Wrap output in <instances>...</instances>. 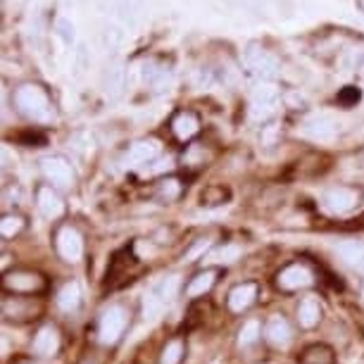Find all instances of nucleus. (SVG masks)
<instances>
[{
  "label": "nucleus",
  "instance_id": "a211bd4d",
  "mask_svg": "<svg viewBox=\"0 0 364 364\" xmlns=\"http://www.w3.org/2000/svg\"><path fill=\"white\" fill-rule=\"evenodd\" d=\"M81 305V291L79 286L74 284V281H70V284H65L63 288H60L58 293V307L65 312H77Z\"/></svg>",
  "mask_w": 364,
  "mask_h": 364
},
{
  "label": "nucleus",
  "instance_id": "f8f14e48",
  "mask_svg": "<svg viewBox=\"0 0 364 364\" xmlns=\"http://www.w3.org/2000/svg\"><path fill=\"white\" fill-rule=\"evenodd\" d=\"M60 350V331L55 326H43L33 338V353L43 355V357H53Z\"/></svg>",
  "mask_w": 364,
  "mask_h": 364
},
{
  "label": "nucleus",
  "instance_id": "4be33fe9",
  "mask_svg": "<svg viewBox=\"0 0 364 364\" xmlns=\"http://www.w3.org/2000/svg\"><path fill=\"white\" fill-rule=\"evenodd\" d=\"M105 91L109 93V98H119L124 91V70L122 67H112L105 74Z\"/></svg>",
  "mask_w": 364,
  "mask_h": 364
},
{
  "label": "nucleus",
  "instance_id": "39448f33",
  "mask_svg": "<svg viewBox=\"0 0 364 364\" xmlns=\"http://www.w3.org/2000/svg\"><path fill=\"white\" fill-rule=\"evenodd\" d=\"M312 284H314V274L305 264H288L277 277V286L281 291H300V288H307Z\"/></svg>",
  "mask_w": 364,
  "mask_h": 364
},
{
  "label": "nucleus",
  "instance_id": "2f4dec72",
  "mask_svg": "<svg viewBox=\"0 0 364 364\" xmlns=\"http://www.w3.org/2000/svg\"><path fill=\"white\" fill-rule=\"evenodd\" d=\"M86 364H88V362H86Z\"/></svg>",
  "mask_w": 364,
  "mask_h": 364
},
{
  "label": "nucleus",
  "instance_id": "dca6fc26",
  "mask_svg": "<svg viewBox=\"0 0 364 364\" xmlns=\"http://www.w3.org/2000/svg\"><path fill=\"white\" fill-rule=\"evenodd\" d=\"M319 319H321V305L314 298H305L298 305V321H300V326H305V328H314L319 324Z\"/></svg>",
  "mask_w": 364,
  "mask_h": 364
},
{
  "label": "nucleus",
  "instance_id": "2eb2a0df",
  "mask_svg": "<svg viewBox=\"0 0 364 364\" xmlns=\"http://www.w3.org/2000/svg\"><path fill=\"white\" fill-rule=\"evenodd\" d=\"M219 272L217 267H212V269H203V272H198L193 279H191V284L186 288V293L191 295V298H198V295H205V293H210L212 288H215L217 284V279H219Z\"/></svg>",
  "mask_w": 364,
  "mask_h": 364
},
{
  "label": "nucleus",
  "instance_id": "20e7f679",
  "mask_svg": "<svg viewBox=\"0 0 364 364\" xmlns=\"http://www.w3.org/2000/svg\"><path fill=\"white\" fill-rule=\"evenodd\" d=\"M43 312V305L33 298H5L3 300V317L15 321H31Z\"/></svg>",
  "mask_w": 364,
  "mask_h": 364
},
{
  "label": "nucleus",
  "instance_id": "9b49d317",
  "mask_svg": "<svg viewBox=\"0 0 364 364\" xmlns=\"http://www.w3.org/2000/svg\"><path fill=\"white\" fill-rule=\"evenodd\" d=\"M277 109V91L272 86H259L252 100V117L255 119H267Z\"/></svg>",
  "mask_w": 364,
  "mask_h": 364
},
{
  "label": "nucleus",
  "instance_id": "6e6552de",
  "mask_svg": "<svg viewBox=\"0 0 364 364\" xmlns=\"http://www.w3.org/2000/svg\"><path fill=\"white\" fill-rule=\"evenodd\" d=\"M43 171L48 181H53L55 186H70L74 181L72 164L63 160V157H48V160H43Z\"/></svg>",
  "mask_w": 364,
  "mask_h": 364
},
{
  "label": "nucleus",
  "instance_id": "6ab92c4d",
  "mask_svg": "<svg viewBox=\"0 0 364 364\" xmlns=\"http://www.w3.org/2000/svg\"><path fill=\"white\" fill-rule=\"evenodd\" d=\"M157 150H160V146H157L155 141L134 143L132 150H129V155H127V160L132 164H146L148 160H153V157L157 155Z\"/></svg>",
  "mask_w": 364,
  "mask_h": 364
},
{
  "label": "nucleus",
  "instance_id": "f3484780",
  "mask_svg": "<svg viewBox=\"0 0 364 364\" xmlns=\"http://www.w3.org/2000/svg\"><path fill=\"white\" fill-rule=\"evenodd\" d=\"M300 364H333V350L324 343H314L300 355Z\"/></svg>",
  "mask_w": 364,
  "mask_h": 364
},
{
  "label": "nucleus",
  "instance_id": "0eeeda50",
  "mask_svg": "<svg viewBox=\"0 0 364 364\" xmlns=\"http://www.w3.org/2000/svg\"><path fill=\"white\" fill-rule=\"evenodd\" d=\"M324 205L331 212H336V215H346V212L355 210L357 205H360V191H357V188H348V186L331 188L324 196Z\"/></svg>",
  "mask_w": 364,
  "mask_h": 364
},
{
  "label": "nucleus",
  "instance_id": "393cba45",
  "mask_svg": "<svg viewBox=\"0 0 364 364\" xmlns=\"http://www.w3.org/2000/svg\"><path fill=\"white\" fill-rule=\"evenodd\" d=\"M24 217H19V215H5L3 217V222H0V233H3V238H15L19 236V233L24 231Z\"/></svg>",
  "mask_w": 364,
  "mask_h": 364
},
{
  "label": "nucleus",
  "instance_id": "7ed1b4c3",
  "mask_svg": "<svg viewBox=\"0 0 364 364\" xmlns=\"http://www.w3.org/2000/svg\"><path fill=\"white\" fill-rule=\"evenodd\" d=\"M129 324V312L124 307H109V310L100 317V324H98V336H100V343L105 346H114L117 341L122 338L124 328Z\"/></svg>",
  "mask_w": 364,
  "mask_h": 364
},
{
  "label": "nucleus",
  "instance_id": "7c9ffc66",
  "mask_svg": "<svg viewBox=\"0 0 364 364\" xmlns=\"http://www.w3.org/2000/svg\"><path fill=\"white\" fill-rule=\"evenodd\" d=\"M219 259H224V262H231V259L238 257V248H226V250H219Z\"/></svg>",
  "mask_w": 364,
  "mask_h": 364
},
{
  "label": "nucleus",
  "instance_id": "f257e3e1",
  "mask_svg": "<svg viewBox=\"0 0 364 364\" xmlns=\"http://www.w3.org/2000/svg\"><path fill=\"white\" fill-rule=\"evenodd\" d=\"M3 288L15 295H33V293H43L48 288V281L43 274H38V272L12 269V272H5Z\"/></svg>",
  "mask_w": 364,
  "mask_h": 364
},
{
  "label": "nucleus",
  "instance_id": "412c9836",
  "mask_svg": "<svg viewBox=\"0 0 364 364\" xmlns=\"http://www.w3.org/2000/svg\"><path fill=\"white\" fill-rule=\"evenodd\" d=\"M186 355V343L183 338H171L160 353V364H181Z\"/></svg>",
  "mask_w": 364,
  "mask_h": 364
},
{
  "label": "nucleus",
  "instance_id": "ddd939ff",
  "mask_svg": "<svg viewBox=\"0 0 364 364\" xmlns=\"http://www.w3.org/2000/svg\"><path fill=\"white\" fill-rule=\"evenodd\" d=\"M336 250H338V255L348 267H353L357 274H364V243H360V240H343Z\"/></svg>",
  "mask_w": 364,
  "mask_h": 364
},
{
  "label": "nucleus",
  "instance_id": "aec40b11",
  "mask_svg": "<svg viewBox=\"0 0 364 364\" xmlns=\"http://www.w3.org/2000/svg\"><path fill=\"white\" fill-rule=\"evenodd\" d=\"M171 127H174V134L178 136V139L188 141L191 136H196V132H198V119H196L193 112H178Z\"/></svg>",
  "mask_w": 364,
  "mask_h": 364
},
{
  "label": "nucleus",
  "instance_id": "f03ea898",
  "mask_svg": "<svg viewBox=\"0 0 364 364\" xmlns=\"http://www.w3.org/2000/svg\"><path fill=\"white\" fill-rule=\"evenodd\" d=\"M15 102L31 119H46L48 112H50V100H48V95L41 86H22L15 95Z\"/></svg>",
  "mask_w": 364,
  "mask_h": 364
},
{
  "label": "nucleus",
  "instance_id": "c756f323",
  "mask_svg": "<svg viewBox=\"0 0 364 364\" xmlns=\"http://www.w3.org/2000/svg\"><path fill=\"white\" fill-rule=\"evenodd\" d=\"M210 248V240H198V243L193 245V248H191L188 252H186V259H188V262H193V259L198 257V255H200V252H205V250H208Z\"/></svg>",
  "mask_w": 364,
  "mask_h": 364
},
{
  "label": "nucleus",
  "instance_id": "a878e982",
  "mask_svg": "<svg viewBox=\"0 0 364 364\" xmlns=\"http://www.w3.org/2000/svg\"><path fill=\"white\" fill-rule=\"evenodd\" d=\"M259 336H262V326H259L257 319H250L248 324L238 331V343L243 348H248V346H252V343L259 341Z\"/></svg>",
  "mask_w": 364,
  "mask_h": 364
},
{
  "label": "nucleus",
  "instance_id": "b1692460",
  "mask_svg": "<svg viewBox=\"0 0 364 364\" xmlns=\"http://www.w3.org/2000/svg\"><path fill=\"white\" fill-rule=\"evenodd\" d=\"M178 288H181V277L171 274V277H164V279L160 281V284H157L155 293L160 295V298H162L164 302H169V300H174V298H176Z\"/></svg>",
  "mask_w": 364,
  "mask_h": 364
},
{
  "label": "nucleus",
  "instance_id": "c85d7f7f",
  "mask_svg": "<svg viewBox=\"0 0 364 364\" xmlns=\"http://www.w3.org/2000/svg\"><path fill=\"white\" fill-rule=\"evenodd\" d=\"M250 65H252V70L259 72V74H274V67H277L274 65V60L264 53L250 55Z\"/></svg>",
  "mask_w": 364,
  "mask_h": 364
},
{
  "label": "nucleus",
  "instance_id": "423d86ee",
  "mask_svg": "<svg viewBox=\"0 0 364 364\" xmlns=\"http://www.w3.org/2000/svg\"><path fill=\"white\" fill-rule=\"evenodd\" d=\"M58 252L67 262H79L84 255V238L74 226H63L58 231Z\"/></svg>",
  "mask_w": 364,
  "mask_h": 364
},
{
  "label": "nucleus",
  "instance_id": "1a4fd4ad",
  "mask_svg": "<svg viewBox=\"0 0 364 364\" xmlns=\"http://www.w3.org/2000/svg\"><path fill=\"white\" fill-rule=\"evenodd\" d=\"M257 298V286L255 284H238L231 288L229 298H226V302H229V310L231 312H245L248 307L255 302Z\"/></svg>",
  "mask_w": 364,
  "mask_h": 364
},
{
  "label": "nucleus",
  "instance_id": "5701e85b",
  "mask_svg": "<svg viewBox=\"0 0 364 364\" xmlns=\"http://www.w3.org/2000/svg\"><path fill=\"white\" fill-rule=\"evenodd\" d=\"M307 132H310L314 139L324 141V139H331L336 129H333V122L328 119V117H314L310 124H307Z\"/></svg>",
  "mask_w": 364,
  "mask_h": 364
},
{
  "label": "nucleus",
  "instance_id": "bb28decb",
  "mask_svg": "<svg viewBox=\"0 0 364 364\" xmlns=\"http://www.w3.org/2000/svg\"><path fill=\"white\" fill-rule=\"evenodd\" d=\"M164 305H167V302H164L155 291H150L146 295V300H143V317H146V319H155L157 314L162 312Z\"/></svg>",
  "mask_w": 364,
  "mask_h": 364
},
{
  "label": "nucleus",
  "instance_id": "4468645a",
  "mask_svg": "<svg viewBox=\"0 0 364 364\" xmlns=\"http://www.w3.org/2000/svg\"><path fill=\"white\" fill-rule=\"evenodd\" d=\"M38 210L43 212L48 219H58V217H63L65 203L50 186H41L38 188Z\"/></svg>",
  "mask_w": 364,
  "mask_h": 364
},
{
  "label": "nucleus",
  "instance_id": "cd10ccee",
  "mask_svg": "<svg viewBox=\"0 0 364 364\" xmlns=\"http://www.w3.org/2000/svg\"><path fill=\"white\" fill-rule=\"evenodd\" d=\"M160 198L162 200H167V203H171V200H176L178 196H181V183L176 181V178H167V181H162L160 183Z\"/></svg>",
  "mask_w": 364,
  "mask_h": 364
},
{
  "label": "nucleus",
  "instance_id": "9d476101",
  "mask_svg": "<svg viewBox=\"0 0 364 364\" xmlns=\"http://www.w3.org/2000/svg\"><path fill=\"white\" fill-rule=\"evenodd\" d=\"M264 338L272 343V346H277V348H284L291 343L293 338V331H291V324L281 317V314H274V317L267 321V326H264Z\"/></svg>",
  "mask_w": 364,
  "mask_h": 364
}]
</instances>
